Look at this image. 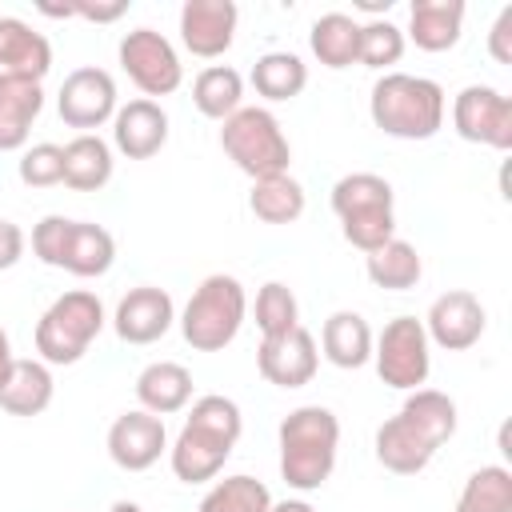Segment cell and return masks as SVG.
<instances>
[{"label": "cell", "instance_id": "cell-16", "mask_svg": "<svg viewBox=\"0 0 512 512\" xmlns=\"http://www.w3.org/2000/svg\"><path fill=\"white\" fill-rule=\"evenodd\" d=\"M172 320H176V304L156 284L128 288L112 312V328L124 344H156L172 328Z\"/></svg>", "mask_w": 512, "mask_h": 512}, {"label": "cell", "instance_id": "cell-36", "mask_svg": "<svg viewBox=\"0 0 512 512\" xmlns=\"http://www.w3.org/2000/svg\"><path fill=\"white\" fill-rule=\"evenodd\" d=\"M404 56V28H396L388 16H376L360 24V56L356 64L364 68H388Z\"/></svg>", "mask_w": 512, "mask_h": 512}, {"label": "cell", "instance_id": "cell-2", "mask_svg": "<svg viewBox=\"0 0 512 512\" xmlns=\"http://www.w3.org/2000/svg\"><path fill=\"white\" fill-rule=\"evenodd\" d=\"M280 480L292 492H316L328 484L340 452V420L324 404H300L280 420Z\"/></svg>", "mask_w": 512, "mask_h": 512}, {"label": "cell", "instance_id": "cell-20", "mask_svg": "<svg viewBox=\"0 0 512 512\" xmlns=\"http://www.w3.org/2000/svg\"><path fill=\"white\" fill-rule=\"evenodd\" d=\"M52 68V44L20 16H0V72L44 80Z\"/></svg>", "mask_w": 512, "mask_h": 512}, {"label": "cell", "instance_id": "cell-31", "mask_svg": "<svg viewBox=\"0 0 512 512\" xmlns=\"http://www.w3.org/2000/svg\"><path fill=\"white\" fill-rule=\"evenodd\" d=\"M244 100V76L228 64H208L192 80V104L208 120H228Z\"/></svg>", "mask_w": 512, "mask_h": 512}, {"label": "cell", "instance_id": "cell-33", "mask_svg": "<svg viewBox=\"0 0 512 512\" xmlns=\"http://www.w3.org/2000/svg\"><path fill=\"white\" fill-rule=\"evenodd\" d=\"M268 508H272L268 484L256 480V476H248V472H236V476L216 480L200 496V508L196 512H268Z\"/></svg>", "mask_w": 512, "mask_h": 512}, {"label": "cell", "instance_id": "cell-43", "mask_svg": "<svg viewBox=\"0 0 512 512\" xmlns=\"http://www.w3.org/2000/svg\"><path fill=\"white\" fill-rule=\"evenodd\" d=\"M36 8H40L44 16H52V20H68V16H72V0H64V4H52V0H40Z\"/></svg>", "mask_w": 512, "mask_h": 512}, {"label": "cell", "instance_id": "cell-27", "mask_svg": "<svg viewBox=\"0 0 512 512\" xmlns=\"http://www.w3.org/2000/svg\"><path fill=\"white\" fill-rule=\"evenodd\" d=\"M308 48L324 68H348L360 56V20L348 12H324L312 20Z\"/></svg>", "mask_w": 512, "mask_h": 512}, {"label": "cell", "instance_id": "cell-46", "mask_svg": "<svg viewBox=\"0 0 512 512\" xmlns=\"http://www.w3.org/2000/svg\"><path fill=\"white\" fill-rule=\"evenodd\" d=\"M108 512H144V508H140L136 500H116V504H112Z\"/></svg>", "mask_w": 512, "mask_h": 512}, {"label": "cell", "instance_id": "cell-6", "mask_svg": "<svg viewBox=\"0 0 512 512\" xmlns=\"http://www.w3.org/2000/svg\"><path fill=\"white\" fill-rule=\"evenodd\" d=\"M104 324H108V316H104L100 296L88 288H72L44 308L32 340H36V352L48 368L52 364H76L92 348V340L104 332Z\"/></svg>", "mask_w": 512, "mask_h": 512}, {"label": "cell", "instance_id": "cell-26", "mask_svg": "<svg viewBox=\"0 0 512 512\" xmlns=\"http://www.w3.org/2000/svg\"><path fill=\"white\" fill-rule=\"evenodd\" d=\"M56 380L44 360H16L4 388H0V408L8 416H40L52 404Z\"/></svg>", "mask_w": 512, "mask_h": 512}, {"label": "cell", "instance_id": "cell-15", "mask_svg": "<svg viewBox=\"0 0 512 512\" xmlns=\"http://www.w3.org/2000/svg\"><path fill=\"white\" fill-rule=\"evenodd\" d=\"M240 8L232 0H184L180 8V40L192 56L216 60L236 40Z\"/></svg>", "mask_w": 512, "mask_h": 512}, {"label": "cell", "instance_id": "cell-24", "mask_svg": "<svg viewBox=\"0 0 512 512\" xmlns=\"http://www.w3.org/2000/svg\"><path fill=\"white\" fill-rule=\"evenodd\" d=\"M112 144L96 132H80L64 144V184L72 192H100L112 180Z\"/></svg>", "mask_w": 512, "mask_h": 512}, {"label": "cell", "instance_id": "cell-12", "mask_svg": "<svg viewBox=\"0 0 512 512\" xmlns=\"http://www.w3.org/2000/svg\"><path fill=\"white\" fill-rule=\"evenodd\" d=\"M488 312L480 304V296H472L468 288H448L432 300L428 316H424V332L428 344L444 348V352H464L484 336Z\"/></svg>", "mask_w": 512, "mask_h": 512}, {"label": "cell", "instance_id": "cell-7", "mask_svg": "<svg viewBox=\"0 0 512 512\" xmlns=\"http://www.w3.org/2000/svg\"><path fill=\"white\" fill-rule=\"evenodd\" d=\"M220 148L228 152V160L252 176V180H264V176H276V172H288L292 164V144L280 128V120L252 104V108H236L228 120H220Z\"/></svg>", "mask_w": 512, "mask_h": 512}, {"label": "cell", "instance_id": "cell-14", "mask_svg": "<svg viewBox=\"0 0 512 512\" xmlns=\"http://www.w3.org/2000/svg\"><path fill=\"white\" fill-rule=\"evenodd\" d=\"M164 452H168V428H164L160 416H152L144 408H132V412H120L112 420V428H108V456H112L116 468L144 472Z\"/></svg>", "mask_w": 512, "mask_h": 512}, {"label": "cell", "instance_id": "cell-40", "mask_svg": "<svg viewBox=\"0 0 512 512\" xmlns=\"http://www.w3.org/2000/svg\"><path fill=\"white\" fill-rule=\"evenodd\" d=\"M488 52H492L496 64H512V4L500 8L496 24H492V32H488Z\"/></svg>", "mask_w": 512, "mask_h": 512}, {"label": "cell", "instance_id": "cell-5", "mask_svg": "<svg viewBox=\"0 0 512 512\" xmlns=\"http://www.w3.org/2000/svg\"><path fill=\"white\" fill-rule=\"evenodd\" d=\"M244 316H248L244 284L228 272H212L188 296V304L180 312V336L196 352H224L240 336Z\"/></svg>", "mask_w": 512, "mask_h": 512}, {"label": "cell", "instance_id": "cell-30", "mask_svg": "<svg viewBox=\"0 0 512 512\" xmlns=\"http://www.w3.org/2000/svg\"><path fill=\"white\" fill-rule=\"evenodd\" d=\"M308 84V64L296 52H264L252 64V88L256 96L280 104V100H296Z\"/></svg>", "mask_w": 512, "mask_h": 512}, {"label": "cell", "instance_id": "cell-9", "mask_svg": "<svg viewBox=\"0 0 512 512\" xmlns=\"http://www.w3.org/2000/svg\"><path fill=\"white\" fill-rule=\"evenodd\" d=\"M120 68L128 72V80L152 100V96H172L184 84V64L172 48V40L156 28H132L120 40Z\"/></svg>", "mask_w": 512, "mask_h": 512}, {"label": "cell", "instance_id": "cell-35", "mask_svg": "<svg viewBox=\"0 0 512 512\" xmlns=\"http://www.w3.org/2000/svg\"><path fill=\"white\" fill-rule=\"evenodd\" d=\"M256 328H260V340H268V336H284V332H292L296 324H300V300H296V292L284 284V280H268V284H260V292H256Z\"/></svg>", "mask_w": 512, "mask_h": 512}, {"label": "cell", "instance_id": "cell-39", "mask_svg": "<svg viewBox=\"0 0 512 512\" xmlns=\"http://www.w3.org/2000/svg\"><path fill=\"white\" fill-rule=\"evenodd\" d=\"M128 12V0H72V16L92 24H116Z\"/></svg>", "mask_w": 512, "mask_h": 512}, {"label": "cell", "instance_id": "cell-4", "mask_svg": "<svg viewBox=\"0 0 512 512\" xmlns=\"http://www.w3.org/2000/svg\"><path fill=\"white\" fill-rule=\"evenodd\" d=\"M332 212L340 220V232L352 248L364 256L376 252L396 236V192L376 172H348L332 184Z\"/></svg>", "mask_w": 512, "mask_h": 512}, {"label": "cell", "instance_id": "cell-41", "mask_svg": "<svg viewBox=\"0 0 512 512\" xmlns=\"http://www.w3.org/2000/svg\"><path fill=\"white\" fill-rule=\"evenodd\" d=\"M24 244H28V240H24L20 224H12L8 216H0V272L20 264V256H24Z\"/></svg>", "mask_w": 512, "mask_h": 512}, {"label": "cell", "instance_id": "cell-1", "mask_svg": "<svg viewBox=\"0 0 512 512\" xmlns=\"http://www.w3.org/2000/svg\"><path fill=\"white\" fill-rule=\"evenodd\" d=\"M240 432H244V416H240L236 400H228L220 392L192 400L184 428L176 432V440L168 448V464H172L176 480H184V484L216 480L220 468L228 464Z\"/></svg>", "mask_w": 512, "mask_h": 512}, {"label": "cell", "instance_id": "cell-10", "mask_svg": "<svg viewBox=\"0 0 512 512\" xmlns=\"http://www.w3.org/2000/svg\"><path fill=\"white\" fill-rule=\"evenodd\" d=\"M452 128L468 144L508 152L512 148V100L492 84H468L452 100Z\"/></svg>", "mask_w": 512, "mask_h": 512}, {"label": "cell", "instance_id": "cell-29", "mask_svg": "<svg viewBox=\"0 0 512 512\" xmlns=\"http://www.w3.org/2000/svg\"><path fill=\"white\" fill-rule=\"evenodd\" d=\"M364 272H368V280H372L376 288H384V292H408V288L420 284V276H424V260H420L416 244L392 236L388 244H380L376 252H368Z\"/></svg>", "mask_w": 512, "mask_h": 512}, {"label": "cell", "instance_id": "cell-13", "mask_svg": "<svg viewBox=\"0 0 512 512\" xmlns=\"http://www.w3.org/2000/svg\"><path fill=\"white\" fill-rule=\"evenodd\" d=\"M256 368H260V376H264L268 384H276V388H304V384H312V376H316V368H320L316 336H312L304 324H296V328L284 332V336L260 340V348H256Z\"/></svg>", "mask_w": 512, "mask_h": 512}, {"label": "cell", "instance_id": "cell-23", "mask_svg": "<svg viewBox=\"0 0 512 512\" xmlns=\"http://www.w3.org/2000/svg\"><path fill=\"white\" fill-rule=\"evenodd\" d=\"M372 328L360 312L352 308H340L324 320V332H320V348H324V360L352 372V368H364L372 360Z\"/></svg>", "mask_w": 512, "mask_h": 512}, {"label": "cell", "instance_id": "cell-18", "mask_svg": "<svg viewBox=\"0 0 512 512\" xmlns=\"http://www.w3.org/2000/svg\"><path fill=\"white\" fill-rule=\"evenodd\" d=\"M40 112H44V84L32 76L0 72V152L24 148Z\"/></svg>", "mask_w": 512, "mask_h": 512}, {"label": "cell", "instance_id": "cell-45", "mask_svg": "<svg viewBox=\"0 0 512 512\" xmlns=\"http://www.w3.org/2000/svg\"><path fill=\"white\" fill-rule=\"evenodd\" d=\"M356 8H364V12H388L392 0H384V4H380V0H356Z\"/></svg>", "mask_w": 512, "mask_h": 512}, {"label": "cell", "instance_id": "cell-28", "mask_svg": "<svg viewBox=\"0 0 512 512\" xmlns=\"http://www.w3.org/2000/svg\"><path fill=\"white\" fill-rule=\"evenodd\" d=\"M304 184L288 172H276V176H264V180H252V192H248V208L256 220L264 224H296L304 216Z\"/></svg>", "mask_w": 512, "mask_h": 512}, {"label": "cell", "instance_id": "cell-19", "mask_svg": "<svg viewBox=\"0 0 512 512\" xmlns=\"http://www.w3.org/2000/svg\"><path fill=\"white\" fill-rule=\"evenodd\" d=\"M436 452H440V448H436L404 412L388 416V420L376 428V460H380L388 472H396V476H416V472H424Z\"/></svg>", "mask_w": 512, "mask_h": 512}, {"label": "cell", "instance_id": "cell-21", "mask_svg": "<svg viewBox=\"0 0 512 512\" xmlns=\"http://www.w3.org/2000/svg\"><path fill=\"white\" fill-rule=\"evenodd\" d=\"M460 28H464V4L460 0H412V8H408V40L420 52L456 48Z\"/></svg>", "mask_w": 512, "mask_h": 512}, {"label": "cell", "instance_id": "cell-44", "mask_svg": "<svg viewBox=\"0 0 512 512\" xmlns=\"http://www.w3.org/2000/svg\"><path fill=\"white\" fill-rule=\"evenodd\" d=\"M268 512H316V508L308 500H272Z\"/></svg>", "mask_w": 512, "mask_h": 512}, {"label": "cell", "instance_id": "cell-25", "mask_svg": "<svg viewBox=\"0 0 512 512\" xmlns=\"http://www.w3.org/2000/svg\"><path fill=\"white\" fill-rule=\"evenodd\" d=\"M112 264H116V240H112V232L104 224H92V220H72L60 268L72 272V276H80V280H92V276H104Z\"/></svg>", "mask_w": 512, "mask_h": 512}, {"label": "cell", "instance_id": "cell-22", "mask_svg": "<svg viewBox=\"0 0 512 512\" xmlns=\"http://www.w3.org/2000/svg\"><path fill=\"white\" fill-rule=\"evenodd\" d=\"M136 400L144 412L152 416H172L180 408H188L192 400V372L176 360H152L140 376H136Z\"/></svg>", "mask_w": 512, "mask_h": 512}, {"label": "cell", "instance_id": "cell-11", "mask_svg": "<svg viewBox=\"0 0 512 512\" xmlns=\"http://www.w3.org/2000/svg\"><path fill=\"white\" fill-rule=\"evenodd\" d=\"M120 100H116V80L112 72L96 68V64H84V68H72L56 92V112L68 128H80V132H92L100 124H108L116 116Z\"/></svg>", "mask_w": 512, "mask_h": 512}, {"label": "cell", "instance_id": "cell-3", "mask_svg": "<svg viewBox=\"0 0 512 512\" xmlns=\"http://www.w3.org/2000/svg\"><path fill=\"white\" fill-rule=\"evenodd\" d=\"M448 96L436 80L412 72H384L372 84L368 116L392 140H432L444 128Z\"/></svg>", "mask_w": 512, "mask_h": 512}, {"label": "cell", "instance_id": "cell-17", "mask_svg": "<svg viewBox=\"0 0 512 512\" xmlns=\"http://www.w3.org/2000/svg\"><path fill=\"white\" fill-rule=\"evenodd\" d=\"M112 144L128 160L156 156L168 144V112L156 100H148V96L120 104L116 116H112Z\"/></svg>", "mask_w": 512, "mask_h": 512}, {"label": "cell", "instance_id": "cell-42", "mask_svg": "<svg viewBox=\"0 0 512 512\" xmlns=\"http://www.w3.org/2000/svg\"><path fill=\"white\" fill-rule=\"evenodd\" d=\"M12 364H16V356H12V340H8V332L0 328V388H4V380H8V372H12Z\"/></svg>", "mask_w": 512, "mask_h": 512}, {"label": "cell", "instance_id": "cell-34", "mask_svg": "<svg viewBox=\"0 0 512 512\" xmlns=\"http://www.w3.org/2000/svg\"><path fill=\"white\" fill-rule=\"evenodd\" d=\"M456 512H512V472L504 464H480L464 480Z\"/></svg>", "mask_w": 512, "mask_h": 512}, {"label": "cell", "instance_id": "cell-38", "mask_svg": "<svg viewBox=\"0 0 512 512\" xmlns=\"http://www.w3.org/2000/svg\"><path fill=\"white\" fill-rule=\"evenodd\" d=\"M68 228H72L68 216H44V220L32 228V252H36L40 264L60 268V260H64V244H68Z\"/></svg>", "mask_w": 512, "mask_h": 512}, {"label": "cell", "instance_id": "cell-8", "mask_svg": "<svg viewBox=\"0 0 512 512\" xmlns=\"http://www.w3.org/2000/svg\"><path fill=\"white\" fill-rule=\"evenodd\" d=\"M372 364L388 388H400V392L424 388V380L432 372V344H428L424 320L392 316L384 324V332L372 340Z\"/></svg>", "mask_w": 512, "mask_h": 512}, {"label": "cell", "instance_id": "cell-32", "mask_svg": "<svg viewBox=\"0 0 512 512\" xmlns=\"http://www.w3.org/2000/svg\"><path fill=\"white\" fill-rule=\"evenodd\" d=\"M400 412L436 444L444 448L452 436H456V424H460V412H456V400L440 388H416L408 392V400L400 404Z\"/></svg>", "mask_w": 512, "mask_h": 512}, {"label": "cell", "instance_id": "cell-37", "mask_svg": "<svg viewBox=\"0 0 512 512\" xmlns=\"http://www.w3.org/2000/svg\"><path fill=\"white\" fill-rule=\"evenodd\" d=\"M16 172H20V180H24L28 188H52V184H64V148L52 144V140H40V144L24 148Z\"/></svg>", "mask_w": 512, "mask_h": 512}]
</instances>
